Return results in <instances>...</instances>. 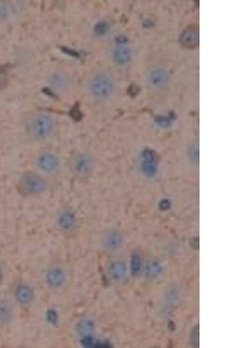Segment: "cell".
<instances>
[{"mask_svg":"<svg viewBox=\"0 0 232 348\" xmlns=\"http://www.w3.org/2000/svg\"><path fill=\"white\" fill-rule=\"evenodd\" d=\"M87 86L92 97L97 99L108 98L115 90L112 77L104 72L94 73L88 79Z\"/></svg>","mask_w":232,"mask_h":348,"instance_id":"obj_1","label":"cell"},{"mask_svg":"<svg viewBox=\"0 0 232 348\" xmlns=\"http://www.w3.org/2000/svg\"><path fill=\"white\" fill-rule=\"evenodd\" d=\"M55 122L53 117L47 114H39L32 118L29 125V131L33 138L43 139L54 131Z\"/></svg>","mask_w":232,"mask_h":348,"instance_id":"obj_2","label":"cell"},{"mask_svg":"<svg viewBox=\"0 0 232 348\" xmlns=\"http://www.w3.org/2000/svg\"><path fill=\"white\" fill-rule=\"evenodd\" d=\"M94 165L93 158L86 152L73 154L70 161V167L72 173L80 179L89 177L93 173Z\"/></svg>","mask_w":232,"mask_h":348,"instance_id":"obj_3","label":"cell"},{"mask_svg":"<svg viewBox=\"0 0 232 348\" xmlns=\"http://www.w3.org/2000/svg\"><path fill=\"white\" fill-rule=\"evenodd\" d=\"M47 183L44 178L39 174L29 172L22 177L20 188L27 195H36L45 191Z\"/></svg>","mask_w":232,"mask_h":348,"instance_id":"obj_4","label":"cell"},{"mask_svg":"<svg viewBox=\"0 0 232 348\" xmlns=\"http://www.w3.org/2000/svg\"><path fill=\"white\" fill-rule=\"evenodd\" d=\"M36 163L43 171L51 173L56 171L60 166V161L54 153L49 151H43L37 157Z\"/></svg>","mask_w":232,"mask_h":348,"instance_id":"obj_5","label":"cell"},{"mask_svg":"<svg viewBox=\"0 0 232 348\" xmlns=\"http://www.w3.org/2000/svg\"><path fill=\"white\" fill-rule=\"evenodd\" d=\"M148 79L151 86L162 88L167 86L169 81V75L166 70L157 68L151 70Z\"/></svg>","mask_w":232,"mask_h":348,"instance_id":"obj_6","label":"cell"},{"mask_svg":"<svg viewBox=\"0 0 232 348\" xmlns=\"http://www.w3.org/2000/svg\"><path fill=\"white\" fill-rule=\"evenodd\" d=\"M65 272L61 268H51L46 272V283L51 287L59 288L64 286L66 281Z\"/></svg>","mask_w":232,"mask_h":348,"instance_id":"obj_7","label":"cell"},{"mask_svg":"<svg viewBox=\"0 0 232 348\" xmlns=\"http://www.w3.org/2000/svg\"><path fill=\"white\" fill-rule=\"evenodd\" d=\"M108 273L110 278L113 281H122L127 277V266L126 263L123 261L112 262L108 266Z\"/></svg>","mask_w":232,"mask_h":348,"instance_id":"obj_8","label":"cell"},{"mask_svg":"<svg viewBox=\"0 0 232 348\" xmlns=\"http://www.w3.org/2000/svg\"><path fill=\"white\" fill-rule=\"evenodd\" d=\"M123 238L120 233L116 230L107 231L102 238L103 246L106 249L116 250L122 245Z\"/></svg>","mask_w":232,"mask_h":348,"instance_id":"obj_9","label":"cell"},{"mask_svg":"<svg viewBox=\"0 0 232 348\" xmlns=\"http://www.w3.org/2000/svg\"><path fill=\"white\" fill-rule=\"evenodd\" d=\"M16 296L21 304H28L35 298V292L29 285L21 284L17 288Z\"/></svg>","mask_w":232,"mask_h":348,"instance_id":"obj_10","label":"cell"},{"mask_svg":"<svg viewBox=\"0 0 232 348\" xmlns=\"http://www.w3.org/2000/svg\"><path fill=\"white\" fill-rule=\"evenodd\" d=\"M132 57L131 51L127 46H117L113 52L114 61L117 65L125 66L129 64Z\"/></svg>","mask_w":232,"mask_h":348,"instance_id":"obj_11","label":"cell"},{"mask_svg":"<svg viewBox=\"0 0 232 348\" xmlns=\"http://www.w3.org/2000/svg\"><path fill=\"white\" fill-rule=\"evenodd\" d=\"M58 224L62 230L71 231L74 229L76 224V218L71 211L65 210L59 216Z\"/></svg>","mask_w":232,"mask_h":348,"instance_id":"obj_12","label":"cell"},{"mask_svg":"<svg viewBox=\"0 0 232 348\" xmlns=\"http://www.w3.org/2000/svg\"><path fill=\"white\" fill-rule=\"evenodd\" d=\"M163 268L161 263L155 258L150 259L146 263L145 272L146 276L154 279L159 277L163 273Z\"/></svg>","mask_w":232,"mask_h":348,"instance_id":"obj_13","label":"cell"},{"mask_svg":"<svg viewBox=\"0 0 232 348\" xmlns=\"http://www.w3.org/2000/svg\"><path fill=\"white\" fill-rule=\"evenodd\" d=\"M51 86L56 90L63 91L67 89L70 85L68 76L65 74L59 72L55 73L50 79Z\"/></svg>","mask_w":232,"mask_h":348,"instance_id":"obj_14","label":"cell"},{"mask_svg":"<svg viewBox=\"0 0 232 348\" xmlns=\"http://www.w3.org/2000/svg\"><path fill=\"white\" fill-rule=\"evenodd\" d=\"M14 311L13 306L7 301L0 302V323H10L13 319Z\"/></svg>","mask_w":232,"mask_h":348,"instance_id":"obj_15","label":"cell"},{"mask_svg":"<svg viewBox=\"0 0 232 348\" xmlns=\"http://www.w3.org/2000/svg\"><path fill=\"white\" fill-rule=\"evenodd\" d=\"M95 325L94 322L90 319H83L77 324L76 330L81 337L92 335L94 332Z\"/></svg>","mask_w":232,"mask_h":348,"instance_id":"obj_16","label":"cell"},{"mask_svg":"<svg viewBox=\"0 0 232 348\" xmlns=\"http://www.w3.org/2000/svg\"><path fill=\"white\" fill-rule=\"evenodd\" d=\"M142 260L140 254L135 253L132 254L131 258V270L132 275H138L142 269Z\"/></svg>","mask_w":232,"mask_h":348,"instance_id":"obj_17","label":"cell"},{"mask_svg":"<svg viewBox=\"0 0 232 348\" xmlns=\"http://www.w3.org/2000/svg\"><path fill=\"white\" fill-rule=\"evenodd\" d=\"M198 32L193 29H190L186 31L183 35L182 42L186 45H194L198 42Z\"/></svg>","mask_w":232,"mask_h":348,"instance_id":"obj_18","label":"cell"},{"mask_svg":"<svg viewBox=\"0 0 232 348\" xmlns=\"http://www.w3.org/2000/svg\"><path fill=\"white\" fill-rule=\"evenodd\" d=\"M46 320L50 324L57 325L59 321V314L56 310L53 309L47 310L46 314Z\"/></svg>","mask_w":232,"mask_h":348,"instance_id":"obj_19","label":"cell"},{"mask_svg":"<svg viewBox=\"0 0 232 348\" xmlns=\"http://www.w3.org/2000/svg\"><path fill=\"white\" fill-rule=\"evenodd\" d=\"M108 29L109 26L106 22L104 21L99 22L95 25L94 32L98 36H103L108 32Z\"/></svg>","mask_w":232,"mask_h":348,"instance_id":"obj_20","label":"cell"},{"mask_svg":"<svg viewBox=\"0 0 232 348\" xmlns=\"http://www.w3.org/2000/svg\"><path fill=\"white\" fill-rule=\"evenodd\" d=\"M8 83V76L6 70L4 68H0V91L5 89Z\"/></svg>","mask_w":232,"mask_h":348,"instance_id":"obj_21","label":"cell"},{"mask_svg":"<svg viewBox=\"0 0 232 348\" xmlns=\"http://www.w3.org/2000/svg\"><path fill=\"white\" fill-rule=\"evenodd\" d=\"M191 339L194 345H199V328L198 327L194 328L191 335Z\"/></svg>","mask_w":232,"mask_h":348,"instance_id":"obj_22","label":"cell"}]
</instances>
